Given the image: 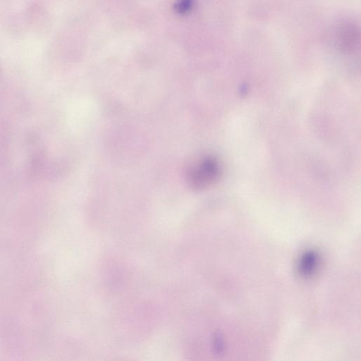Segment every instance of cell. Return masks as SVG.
I'll return each mask as SVG.
<instances>
[{"label":"cell","instance_id":"3","mask_svg":"<svg viewBox=\"0 0 361 361\" xmlns=\"http://www.w3.org/2000/svg\"><path fill=\"white\" fill-rule=\"evenodd\" d=\"M193 0H177L174 10L179 14L186 13L192 7Z\"/></svg>","mask_w":361,"mask_h":361},{"label":"cell","instance_id":"1","mask_svg":"<svg viewBox=\"0 0 361 361\" xmlns=\"http://www.w3.org/2000/svg\"><path fill=\"white\" fill-rule=\"evenodd\" d=\"M221 168L219 161L207 157L198 163L190 173L191 183L197 188H205L219 177Z\"/></svg>","mask_w":361,"mask_h":361},{"label":"cell","instance_id":"2","mask_svg":"<svg viewBox=\"0 0 361 361\" xmlns=\"http://www.w3.org/2000/svg\"><path fill=\"white\" fill-rule=\"evenodd\" d=\"M317 255L312 252L305 253L299 264L300 270L304 274H310L313 271L317 264Z\"/></svg>","mask_w":361,"mask_h":361}]
</instances>
